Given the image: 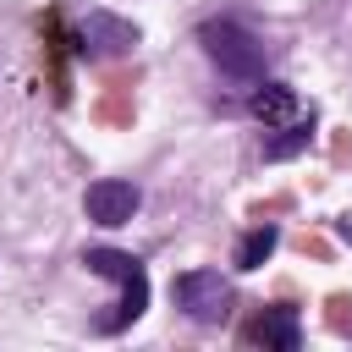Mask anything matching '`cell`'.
<instances>
[{"label": "cell", "mask_w": 352, "mask_h": 352, "mask_svg": "<svg viewBox=\"0 0 352 352\" xmlns=\"http://www.w3.org/2000/svg\"><path fill=\"white\" fill-rule=\"evenodd\" d=\"M198 38H204V50H209V60H214L220 72H231V77H242V82H253V77L264 72V44H258L242 22H231V16L204 22Z\"/></svg>", "instance_id": "6da1fadb"}, {"label": "cell", "mask_w": 352, "mask_h": 352, "mask_svg": "<svg viewBox=\"0 0 352 352\" xmlns=\"http://www.w3.org/2000/svg\"><path fill=\"white\" fill-rule=\"evenodd\" d=\"M170 297L198 324H220L231 314V286L220 280V270H187V275H176L170 280Z\"/></svg>", "instance_id": "7a4b0ae2"}, {"label": "cell", "mask_w": 352, "mask_h": 352, "mask_svg": "<svg viewBox=\"0 0 352 352\" xmlns=\"http://www.w3.org/2000/svg\"><path fill=\"white\" fill-rule=\"evenodd\" d=\"M77 44H82V55H126L138 44V28L116 11H88L77 28Z\"/></svg>", "instance_id": "3957f363"}, {"label": "cell", "mask_w": 352, "mask_h": 352, "mask_svg": "<svg viewBox=\"0 0 352 352\" xmlns=\"http://www.w3.org/2000/svg\"><path fill=\"white\" fill-rule=\"evenodd\" d=\"M138 187L132 182H116V176H104V182H94L88 187V198H82V209H88V220L94 226H126L132 214H138Z\"/></svg>", "instance_id": "277c9868"}, {"label": "cell", "mask_w": 352, "mask_h": 352, "mask_svg": "<svg viewBox=\"0 0 352 352\" xmlns=\"http://www.w3.org/2000/svg\"><path fill=\"white\" fill-rule=\"evenodd\" d=\"M242 341H253V346H275V352H297V341H302V324H297V308H264V314H253L248 324H242Z\"/></svg>", "instance_id": "5b68a950"}, {"label": "cell", "mask_w": 352, "mask_h": 352, "mask_svg": "<svg viewBox=\"0 0 352 352\" xmlns=\"http://www.w3.org/2000/svg\"><path fill=\"white\" fill-rule=\"evenodd\" d=\"M248 116H253V121H264V126H292V121H302V104H297V94H292V88L264 82V88H253V94H248Z\"/></svg>", "instance_id": "8992f818"}, {"label": "cell", "mask_w": 352, "mask_h": 352, "mask_svg": "<svg viewBox=\"0 0 352 352\" xmlns=\"http://www.w3.org/2000/svg\"><path fill=\"white\" fill-rule=\"evenodd\" d=\"M308 138H314V116H302V121L280 126V138H270V143H264V160H292V154H302V148H308Z\"/></svg>", "instance_id": "52a82bcc"}, {"label": "cell", "mask_w": 352, "mask_h": 352, "mask_svg": "<svg viewBox=\"0 0 352 352\" xmlns=\"http://www.w3.org/2000/svg\"><path fill=\"white\" fill-rule=\"evenodd\" d=\"M275 242H280V236H275V226H253V231L236 242V270H258V264L275 253Z\"/></svg>", "instance_id": "ba28073f"}, {"label": "cell", "mask_w": 352, "mask_h": 352, "mask_svg": "<svg viewBox=\"0 0 352 352\" xmlns=\"http://www.w3.org/2000/svg\"><path fill=\"white\" fill-rule=\"evenodd\" d=\"M94 116H99L104 126H132V88H121V82H104V99L94 104Z\"/></svg>", "instance_id": "9c48e42d"}, {"label": "cell", "mask_w": 352, "mask_h": 352, "mask_svg": "<svg viewBox=\"0 0 352 352\" xmlns=\"http://www.w3.org/2000/svg\"><path fill=\"white\" fill-rule=\"evenodd\" d=\"M324 324H330L336 336H346V330H352V297H346V292H336V297L324 302Z\"/></svg>", "instance_id": "30bf717a"}, {"label": "cell", "mask_w": 352, "mask_h": 352, "mask_svg": "<svg viewBox=\"0 0 352 352\" xmlns=\"http://www.w3.org/2000/svg\"><path fill=\"white\" fill-rule=\"evenodd\" d=\"M336 160H352V138H346V132L336 138Z\"/></svg>", "instance_id": "8fae6325"}]
</instances>
